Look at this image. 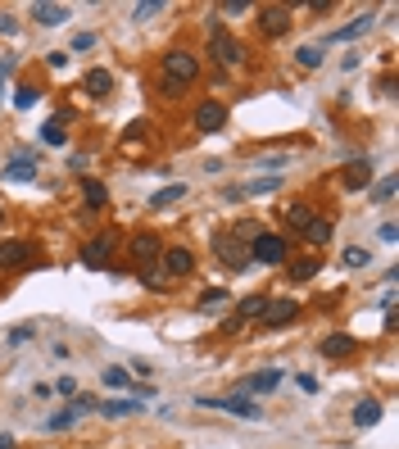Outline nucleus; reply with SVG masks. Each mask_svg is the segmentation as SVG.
Returning <instances> with one entry per match:
<instances>
[{"instance_id":"c9c22d12","label":"nucleus","mask_w":399,"mask_h":449,"mask_svg":"<svg viewBox=\"0 0 399 449\" xmlns=\"http://www.w3.org/2000/svg\"><path fill=\"white\" fill-rule=\"evenodd\" d=\"M73 422H78V413H73V408H64V413H55V418L46 422V431H68Z\"/></svg>"},{"instance_id":"c03bdc74","label":"nucleus","mask_w":399,"mask_h":449,"mask_svg":"<svg viewBox=\"0 0 399 449\" xmlns=\"http://www.w3.org/2000/svg\"><path fill=\"white\" fill-rule=\"evenodd\" d=\"M0 449H14V435H9V431L0 435Z\"/></svg>"},{"instance_id":"e433bc0d","label":"nucleus","mask_w":399,"mask_h":449,"mask_svg":"<svg viewBox=\"0 0 399 449\" xmlns=\"http://www.w3.org/2000/svg\"><path fill=\"white\" fill-rule=\"evenodd\" d=\"M132 14H136V19H141V23H145V19H155V14H164V0H141V5H136V9H132Z\"/></svg>"},{"instance_id":"bb28decb","label":"nucleus","mask_w":399,"mask_h":449,"mask_svg":"<svg viewBox=\"0 0 399 449\" xmlns=\"http://www.w3.org/2000/svg\"><path fill=\"white\" fill-rule=\"evenodd\" d=\"M41 141H46V145H64V141H68L64 118H50V123H41Z\"/></svg>"},{"instance_id":"20e7f679","label":"nucleus","mask_w":399,"mask_h":449,"mask_svg":"<svg viewBox=\"0 0 399 449\" xmlns=\"http://www.w3.org/2000/svg\"><path fill=\"white\" fill-rule=\"evenodd\" d=\"M286 259V236H272V232H259L249 241V264H281Z\"/></svg>"},{"instance_id":"4468645a","label":"nucleus","mask_w":399,"mask_h":449,"mask_svg":"<svg viewBox=\"0 0 399 449\" xmlns=\"http://www.w3.org/2000/svg\"><path fill=\"white\" fill-rule=\"evenodd\" d=\"M341 182H345V191H363V186L372 182V164H368V159H349L345 172H341Z\"/></svg>"},{"instance_id":"f257e3e1","label":"nucleus","mask_w":399,"mask_h":449,"mask_svg":"<svg viewBox=\"0 0 399 449\" xmlns=\"http://www.w3.org/2000/svg\"><path fill=\"white\" fill-rule=\"evenodd\" d=\"M114 249H118V232H100V236H91V241L82 245V268L109 272V259H114Z\"/></svg>"},{"instance_id":"9b49d317","label":"nucleus","mask_w":399,"mask_h":449,"mask_svg":"<svg viewBox=\"0 0 399 449\" xmlns=\"http://www.w3.org/2000/svg\"><path fill=\"white\" fill-rule=\"evenodd\" d=\"M295 314H299L295 299H268V309H264V327H286V322H295Z\"/></svg>"},{"instance_id":"7ed1b4c3","label":"nucleus","mask_w":399,"mask_h":449,"mask_svg":"<svg viewBox=\"0 0 399 449\" xmlns=\"http://www.w3.org/2000/svg\"><path fill=\"white\" fill-rule=\"evenodd\" d=\"M200 404H204V408H222V413L245 418V422H259V418H264V408H259L254 399H245V395H222V399L209 395V399H200Z\"/></svg>"},{"instance_id":"ddd939ff","label":"nucleus","mask_w":399,"mask_h":449,"mask_svg":"<svg viewBox=\"0 0 399 449\" xmlns=\"http://www.w3.org/2000/svg\"><path fill=\"white\" fill-rule=\"evenodd\" d=\"M32 264V245L28 241H0V268H23Z\"/></svg>"},{"instance_id":"4be33fe9","label":"nucleus","mask_w":399,"mask_h":449,"mask_svg":"<svg viewBox=\"0 0 399 449\" xmlns=\"http://www.w3.org/2000/svg\"><path fill=\"white\" fill-rule=\"evenodd\" d=\"M32 177H36V164L28 155H19L14 164H5V182H32Z\"/></svg>"},{"instance_id":"79ce46f5","label":"nucleus","mask_w":399,"mask_h":449,"mask_svg":"<svg viewBox=\"0 0 399 449\" xmlns=\"http://www.w3.org/2000/svg\"><path fill=\"white\" fill-rule=\"evenodd\" d=\"M299 381V391H304V395H318V377H309V372H304V377H295Z\"/></svg>"},{"instance_id":"6ab92c4d","label":"nucleus","mask_w":399,"mask_h":449,"mask_svg":"<svg viewBox=\"0 0 399 449\" xmlns=\"http://www.w3.org/2000/svg\"><path fill=\"white\" fill-rule=\"evenodd\" d=\"M32 19L41 23V28H59V23L68 19V9H64V5H41V0H36V5H32Z\"/></svg>"},{"instance_id":"1a4fd4ad","label":"nucleus","mask_w":399,"mask_h":449,"mask_svg":"<svg viewBox=\"0 0 399 449\" xmlns=\"http://www.w3.org/2000/svg\"><path fill=\"white\" fill-rule=\"evenodd\" d=\"M259 28H264L268 36H286V28H291V9L286 5H264L259 9Z\"/></svg>"},{"instance_id":"39448f33","label":"nucleus","mask_w":399,"mask_h":449,"mask_svg":"<svg viewBox=\"0 0 399 449\" xmlns=\"http://www.w3.org/2000/svg\"><path fill=\"white\" fill-rule=\"evenodd\" d=\"M214 254L227 264L232 272H241V268H249V245L245 241H236V236L227 232V236H214Z\"/></svg>"},{"instance_id":"f704fd0d","label":"nucleus","mask_w":399,"mask_h":449,"mask_svg":"<svg viewBox=\"0 0 399 449\" xmlns=\"http://www.w3.org/2000/svg\"><path fill=\"white\" fill-rule=\"evenodd\" d=\"M368 259H372V254H368L363 245H349V249H345V268H368Z\"/></svg>"},{"instance_id":"5701e85b","label":"nucleus","mask_w":399,"mask_h":449,"mask_svg":"<svg viewBox=\"0 0 399 449\" xmlns=\"http://www.w3.org/2000/svg\"><path fill=\"white\" fill-rule=\"evenodd\" d=\"M100 381H105L109 391H132V386H136L128 368H105V372H100Z\"/></svg>"},{"instance_id":"37998d69","label":"nucleus","mask_w":399,"mask_h":449,"mask_svg":"<svg viewBox=\"0 0 399 449\" xmlns=\"http://www.w3.org/2000/svg\"><path fill=\"white\" fill-rule=\"evenodd\" d=\"M222 9H227V14H249V0H227Z\"/></svg>"},{"instance_id":"9d476101","label":"nucleus","mask_w":399,"mask_h":449,"mask_svg":"<svg viewBox=\"0 0 399 449\" xmlns=\"http://www.w3.org/2000/svg\"><path fill=\"white\" fill-rule=\"evenodd\" d=\"M281 386V372L277 368H264V372H254V377H245L241 381V395L249 399V395H272Z\"/></svg>"},{"instance_id":"7c9ffc66","label":"nucleus","mask_w":399,"mask_h":449,"mask_svg":"<svg viewBox=\"0 0 399 449\" xmlns=\"http://www.w3.org/2000/svg\"><path fill=\"white\" fill-rule=\"evenodd\" d=\"M314 272H322L318 259H299V264H291V272H286V277H291V282H309Z\"/></svg>"},{"instance_id":"4c0bfd02","label":"nucleus","mask_w":399,"mask_h":449,"mask_svg":"<svg viewBox=\"0 0 399 449\" xmlns=\"http://www.w3.org/2000/svg\"><path fill=\"white\" fill-rule=\"evenodd\" d=\"M32 336H36V327H28V322H23V327H14V331L5 336V345H14V349H19V345H28Z\"/></svg>"},{"instance_id":"0eeeda50","label":"nucleus","mask_w":399,"mask_h":449,"mask_svg":"<svg viewBox=\"0 0 399 449\" xmlns=\"http://www.w3.org/2000/svg\"><path fill=\"white\" fill-rule=\"evenodd\" d=\"M195 128L204 136H218L222 128H227V109H222V100H204V105L195 109Z\"/></svg>"},{"instance_id":"a211bd4d","label":"nucleus","mask_w":399,"mask_h":449,"mask_svg":"<svg viewBox=\"0 0 399 449\" xmlns=\"http://www.w3.org/2000/svg\"><path fill=\"white\" fill-rule=\"evenodd\" d=\"M331 236H336V227H331V218H314V222H309V227H304V241L309 245H331Z\"/></svg>"},{"instance_id":"a19ab883","label":"nucleus","mask_w":399,"mask_h":449,"mask_svg":"<svg viewBox=\"0 0 399 449\" xmlns=\"http://www.w3.org/2000/svg\"><path fill=\"white\" fill-rule=\"evenodd\" d=\"M91 46H95L91 32H78V36H73V50H91Z\"/></svg>"},{"instance_id":"a878e982","label":"nucleus","mask_w":399,"mask_h":449,"mask_svg":"<svg viewBox=\"0 0 399 449\" xmlns=\"http://www.w3.org/2000/svg\"><path fill=\"white\" fill-rule=\"evenodd\" d=\"M218 304H222V309H227V304H232V295H227V286H209V291H204V295H200V309H204V314H209V309H218Z\"/></svg>"},{"instance_id":"72a5a7b5","label":"nucleus","mask_w":399,"mask_h":449,"mask_svg":"<svg viewBox=\"0 0 399 449\" xmlns=\"http://www.w3.org/2000/svg\"><path fill=\"white\" fill-rule=\"evenodd\" d=\"M390 200H395V177H381L372 191V205H390Z\"/></svg>"},{"instance_id":"c756f323","label":"nucleus","mask_w":399,"mask_h":449,"mask_svg":"<svg viewBox=\"0 0 399 449\" xmlns=\"http://www.w3.org/2000/svg\"><path fill=\"white\" fill-rule=\"evenodd\" d=\"M281 177H254V182H245L241 186V195H268V191H277Z\"/></svg>"},{"instance_id":"f3484780","label":"nucleus","mask_w":399,"mask_h":449,"mask_svg":"<svg viewBox=\"0 0 399 449\" xmlns=\"http://www.w3.org/2000/svg\"><path fill=\"white\" fill-rule=\"evenodd\" d=\"M354 336H345V331H336V336H327L318 349H322V358H345V354H354Z\"/></svg>"},{"instance_id":"2f4dec72","label":"nucleus","mask_w":399,"mask_h":449,"mask_svg":"<svg viewBox=\"0 0 399 449\" xmlns=\"http://www.w3.org/2000/svg\"><path fill=\"white\" fill-rule=\"evenodd\" d=\"M295 59H299V68H318L322 64V46H299Z\"/></svg>"},{"instance_id":"ea45409f","label":"nucleus","mask_w":399,"mask_h":449,"mask_svg":"<svg viewBox=\"0 0 399 449\" xmlns=\"http://www.w3.org/2000/svg\"><path fill=\"white\" fill-rule=\"evenodd\" d=\"M0 32L14 36V32H19V19H14V14H0Z\"/></svg>"},{"instance_id":"aec40b11","label":"nucleus","mask_w":399,"mask_h":449,"mask_svg":"<svg viewBox=\"0 0 399 449\" xmlns=\"http://www.w3.org/2000/svg\"><path fill=\"white\" fill-rule=\"evenodd\" d=\"M381 422V404L377 399H358L354 404V427H377Z\"/></svg>"},{"instance_id":"58836bf2","label":"nucleus","mask_w":399,"mask_h":449,"mask_svg":"<svg viewBox=\"0 0 399 449\" xmlns=\"http://www.w3.org/2000/svg\"><path fill=\"white\" fill-rule=\"evenodd\" d=\"M377 236H381L385 245H395V241H399V227H395V222H381V232H377Z\"/></svg>"},{"instance_id":"393cba45","label":"nucleus","mask_w":399,"mask_h":449,"mask_svg":"<svg viewBox=\"0 0 399 449\" xmlns=\"http://www.w3.org/2000/svg\"><path fill=\"white\" fill-rule=\"evenodd\" d=\"M136 408H141V399H109V404H100V413L105 418H128Z\"/></svg>"},{"instance_id":"f03ea898","label":"nucleus","mask_w":399,"mask_h":449,"mask_svg":"<svg viewBox=\"0 0 399 449\" xmlns=\"http://www.w3.org/2000/svg\"><path fill=\"white\" fill-rule=\"evenodd\" d=\"M164 78L191 86V82L200 78V59L191 55V50H168V55H164Z\"/></svg>"},{"instance_id":"cd10ccee","label":"nucleus","mask_w":399,"mask_h":449,"mask_svg":"<svg viewBox=\"0 0 399 449\" xmlns=\"http://www.w3.org/2000/svg\"><path fill=\"white\" fill-rule=\"evenodd\" d=\"M264 309H268V299L264 295H249V299H241V309H236V318H264Z\"/></svg>"},{"instance_id":"b1692460","label":"nucleus","mask_w":399,"mask_h":449,"mask_svg":"<svg viewBox=\"0 0 399 449\" xmlns=\"http://www.w3.org/2000/svg\"><path fill=\"white\" fill-rule=\"evenodd\" d=\"M182 195H186V182H172V186H164V191L150 195V209H168L172 200H182Z\"/></svg>"},{"instance_id":"dca6fc26","label":"nucleus","mask_w":399,"mask_h":449,"mask_svg":"<svg viewBox=\"0 0 399 449\" xmlns=\"http://www.w3.org/2000/svg\"><path fill=\"white\" fill-rule=\"evenodd\" d=\"M372 28V14H358V19H349L345 28H336L331 36H327V46H341V41H354V36H363Z\"/></svg>"},{"instance_id":"c85d7f7f","label":"nucleus","mask_w":399,"mask_h":449,"mask_svg":"<svg viewBox=\"0 0 399 449\" xmlns=\"http://www.w3.org/2000/svg\"><path fill=\"white\" fill-rule=\"evenodd\" d=\"M286 222H291L295 232H304L309 222H314V209H309V205H291V209H286Z\"/></svg>"},{"instance_id":"f8f14e48","label":"nucleus","mask_w":399,"mask_h":449,"mask_svg":"<svg viewBox=\"0 0 399 449\" xmlns=\"http://www.w3.org/2000/svg\"><path fill=\"white\" fill-rule=\"evenodd\" d=\"M195 268V254L186 245H172V249H164V272L168 277H186V272Z\"/></svg>"},{"instance_id":"2eb2a0df","label":"nucleus","mask_w":399,"mask_h":449,"mask_svg":"<svg viewBox=\"0 0 399 449\" xmlns=\"http://www.w3.org/2000/svg\"><path fill=\"white\" fill-rule=\"evenodd\" d=\"M82 91L86 96H109V91H114V73H109V68H91V73H86V78H82Z\"/></svg>"},{"instance_id":"6e6552de","label":"nucleus","mask_w":399,"mask_h":449,"mask_svg":"<svg viewBox=\"0 0 399 449\" xmlns=\"http://www.w3.org/2000/svg\"><path fill=\"white\" fill-rule=\"evenodd\" d=\"M128 249H132V259H136V264H141V268H150V264H155L159 254H164V245H159V236H150V232L132 236V241H128Z\"/></svg>"},{"instance_id":"473e14b6","label":"nucleus","mask_w":399,"mask_h":449,"mask_svg":"<svg viewBox=\"0 0 399 449\" xmlns=\"http://www.w3.org/2000/svg\"><path fill=\"white\" fill-rule=\"evenodd\" d=\"M36 96H41V86L23 82V86H19V96H14V105H19V109H32V105H36Z\"/></svg>"},{"instance_id":"412c9836","label":"nucleus","mask_w":399,"mask_h":449,"mask_svg":"<svg viewBox=\"0 0 399 449\" xmlns=\"http://www.w3.org/2000/svg\"><path fill=\"white\" fill-rule=\"evenodd\" d=\"M82 195H86V209H105V205H109V186L95 182V177L82 182Z\"/></svg>"},{"instance_id":"423d86ee","label":"nucleus","mask_w":399,"mask_h":449,"mask_svg":"<svg viewBox=\"0 0 399 449\" xmlns=\"http://www.w3.org/2000/svg\"><path fill=\"white\" fill-rule=\"evenodd\" d=\"M209 55H214L222 68H236L245 59V46L236 41V36H227V32H214V36H209Z\"/></svg>"}]
</instances>
